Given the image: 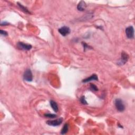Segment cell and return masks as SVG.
I'll use <instances>...</instances> for the list:
<instances>
[{"instance_id":"cell-1","label":"cell","mask_w":135,"mask_h":135,"mask_svg":"<svg viewBox=\"0 0 135 135\" xmlns=\"http://www.w3.org/2000/svg\"><path fill=\"white\" fill-rule=\"evenodd\" d=\"M115 105L117 110L119 112H123L125 110V106L121 99H116L115 101Z\"/></svg>"},{"instance_id":"cell-2","label":"cell","mask_w":135,"mask_h":135,"mask_svg":"<svg viewBox=\"0 0 135 135\" xmlns=\"http://www.w3.org/2000/svg\"><path fill=\"white\" fill-rule=\"evenodd\" d=\"M23 79L28 82H31L33 80V74L30 69H28L25 71L23 74Z\"/></svg>"},{"instance_id":"cell-3","label":"cell","mask_w":135,"mask_h":135,"mask_svg":"<svg viewBox=\"0 0 135 135\" xmlns=\"http://www.w3.org/2000/svg\"><path fill=\"white\" fill-rule=\"evenodd\" d=\"M127 37L129 39H132L134 38V28L132 26H129L126 28L125 30Z\"/></svg>"},{"instance_id":"cell-4","label":"cell","mask_w":135,"mask_h":135,"mask_svg":"<svg viewBox=\"0 0 135 135\" xmlns=\"http://www.w3.org/2000/svg\"><path fill=\"white\" fill-rule=\"evenodd\" d=\"M62 122H63V119H62V118H60L56 119V120H48L46 121V124L49 126L56 127L60 125V124L62 123Z\"/></svg>"},{"instance_id":"cell-5","label":"cell","mask_w":135,"mask_h":135,"mask_svg":"<svg viewBox=\"0 0 135 135\" xmlns=\"http://www.w3.org/2000/svg\"><path fill=\"white\" fill-rule=\"evenodd\" d=\"M59 32L63 36V37H66L67 35H68L71 32L70 28L68 27H66V26H64L61 28H60L58 30Z\"/></svg>"},{"instance_id":"cell-6","label":"cell","mask_w":135,"mask_h":135,"mask_svg":"<svg viewBox=\"0 0 135 135\" xmlns=\"http://www.w3.org/2000/svg\"><path fill=\"white\" fill-rule=\"evenodd\" d=\"M17 48H19L20 49H22L23 50L25 51H28L30 50L32 48V46L31 45H28V44H25L21 42H19L17 44Z\"/></svg>"},{"instance_id":"cell-7","label":"cell","mask_w":135,"mask_h":135,"mask_svg":"<svg viewBox=\"0 0 135 135\" xmlns=\"http://www.w3.org/2000/svg\"><path fill=\"white\" fill-rule=\"evenodd\" d=\"M129 59V56L128 54L126 53L125 52H122L121 53V59L119 61L118 64L120 66H122L125 64L126 62L128 61Z\"/></svg>"},{"instance_id":"cell-8","label":"cell","mask_w":135,"mask_h":135,"mask_svg":"<svg viewBox=\"0 0 135 135\" xmlns=\"http://www.w3.org/2000/svg\"><path fill=\"white\" fill-rule=\"evenodd\" d=\"M98 80V76L97 75H96V74H93L91 75L90 77H88L86 79H84L82 80V82L84 83H87L88 82H90L92 81H97Z\"/></svg>"},{"instance_id":"cell-9","label":"cell","mask_w":135,"mask_h":135,"mask_svg":"<svg viewBox=\"0 0 135 135\" xmlns=\"http://www.w3.org/2000/svg\"><path fill=\"white\" fill-rule=\"evenodd\" d=\"M86 7V3L84 1H80L77 6V9L79 11H84Z\"/></svg>"},{"instance_id":"cell-10","label":"cell","mask_w":135,"mask_h":135,"mask_svg":"<svg viewBox=\"0 0 135 135\" xmlns=\"http://www.w3.org/2000/svg\"><path fill=\"white\" fill-rule=\"evenodd\" d=\"M50 103L51 107L53 109L54 111H55L56 112H58L59 110V108H58V104H57L56 101H54L53 100H50Z\"/></svg>"},{"instance_id":"cell-11","label":"cell","mask_w":135,"mask_h":135,"mask_svg":"<svg viewBox=\"0 0 135 135\" xmlns=\"http://www.w3.org/2000/svg\"><path fill=\"white\" fill-rule=\"evenodd\" d=\"M17 6H19L20 7V9L22 10V11L23 12H24L25 13H28V14H30V12L28 11V9L27 8V7L24 6H22V5L21 4H20L19 3V2H17Z\"/></svg>"},{"instance_id":"cell-12","label":"cell","mask_w":135,"mask_h":135,"mask_svg":"<svg viewBox=\"0 0 135 135\" xmlns=\"http://www.w3.org/2000/svg\"><path fill=\"white\" fill-rule=\"evenodd\" d=\"M69 130V124L67 123L65 124L63 128H62L61 131V134L62 135H64L67 133V132Z\"/></svg>"},{"instance_id":"cell-13","label":"cell","mask_w":135,"mask_h":135,"mask_svg":"<svg viewBox=\"0 0 135 135\" xmlns=\"http://www.w3.org/2000/svg\"><path fill=\"white\" fill-rule=\"evenodd\" d=\"M45 116L46 117L51 118V119L56 118L57 117L56 114H53V113H45Z\"/></svg>"},{"instance_id":"cell-14","label":"cell","mask_w":135,"mask_h":135,"mask_svg":"<svg viewBox=\"0 0 135 135\" xmlns=\"http://www.w3.org/2000/svg\"><path fill=\"white\" fill-rule=\"evenodd\" d=\"M80 101L82 104L83 105H88V103L87 102L86 99H85V98L84 96H82V97L80 99Z\"/></svg>"},{"instance_id":"cell-15","label":"cell","mask_w":135,"mask_h":135,"mask_svg":"<svg viewBox=\"0 0 135 135\" xmlns=\"http://www.w3.org/2000/svg\"><path fill=\"white\" fill-rule=\"evenodd\" d=\"M90 89L91 90L93 91H97L98 90L97 87L94 84H91L90 86Z\"/></svg>"},{"instance_id":"cell-16","label":"cell","mask_w":135,"mask_h":135,"mask_svg":"<svg viewBox=\"0 0 135 135\" xmlns=\"http://www.w3.org/2000/svg\"><path fill=\"white\" fill-rule=\"evenodd\" d=\"M82 45L84 46V51L86 50L87 49H91L92 48H91L90 46L88 45L87 44L85 43L84 42H82Z\"/></svg>"},{"instance_id":"cell-17","label":"cell","mask_w":135,"mask_h":135,"mask_svg":"<svg viewBox=\"0 0 135 135\" xmlns=\"http://www.w3.org/2000/svg\"><path fill=\"white\" fill-rule=\"evenodd\" d=\"M0 33H1V34L2 35H3L4 36V37H6V36L8 35V34H7V33L6 32V31H3V30H1V31H0Z\"/></svg>"},{"instance_id":"cell-18","label":"cell","mask_w":135,"mask_h":135,"mask_svg":"<svg viewBox=\"0 0 135 135\" xmlns=\"http://www.w3.org/2000/svg\"><path fill=\"white\" fill-rule=\"evenodd\" d=\"M8 24H9V23H7V22H2L1 23V25H2V26H6V25H7Z\"/></svg>"}]
</instances>
